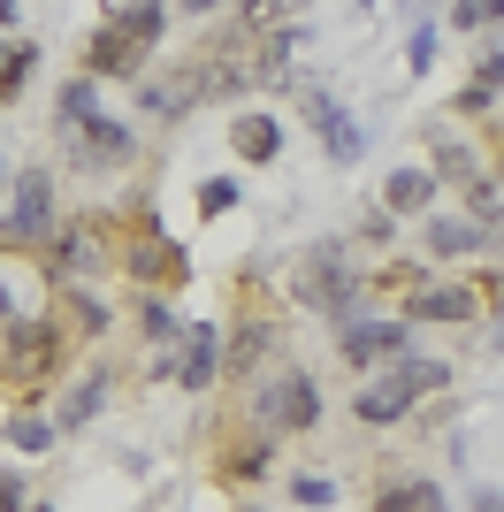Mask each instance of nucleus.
<instances>
[{"instance_id":"nucleus-1","label":"nucleus","mask_w":504,"mask_h":512,"mask_svg":"<svg viewBox=\"0 0 504 512\" xmlns=\"http://www.w3.org/2000/svg\"><path fill=\"white\" fill-rule=\"evenodd\" d=\"M367 260H359V245L352 237H321L314 253L298 260V299L314 306V314H329V321H352L359 306H367Z\"/></svg>"},{"instance_id":"nucleus-2","label":"nucleus","mask_w":504,"mask_h":512,"mask_svg":"<svg viewBox=\"0 0 504 512\" xmlns=\"http://www.w3.org/2000/svg\"><path fill=\"white\" fill-rule=\"evenodd\" d=\"M314 421H321V383L298 360H275L268 375H252L245 428H260V436H306Z\"/></svg>"},{"instance_id":"nucleus-3","label":"nucleus","mask_w":504,"mask_h":512,"mask_svg":"<svg viewBox=\"0 0 504 512\" xmlns=\"http://www.w3.org/2000/svg\"><path fill=\"white\" fill-rule=\"evenodd\" d=\"M443 383H451V367H443V360L405 352V360L375 367V375L352 390V421H359V428H390V421H405V413H413L428 390H443Z\"/></svg>"},{"instance_id":"nucleus-4","label":"nucleus","mask_w":504,"mask_h":512,"mask_svg":"<svg viewBox=\"0 0 504 512\" xmlns=\"http://www.w3.org/2000/svg\"><path fill=\"white\" fill-rule=\"evenodd\" d=\"M168 31V8H107L100 31L84 39V77H138L153 54V39Z\"/></svg>"},{"instance_id":"nucleus-5","label":"nucleus","mask_w":504,"mask_h":512,"mask_svg":"<svg viewBox=\"0 0 504 512\" xmlns=\"http://www.w3.org/2000/svg\"><path fill=\"white\" fill-rule=\"evenodd\" d=\"M62 360H69V329L54 314H23L0 329V383L39 390L46 375H62Z\"/></svg>"},{"instance_id":"nucleus-6","label":"nucleus","mask_w":504,"mask_h":512,"mask_svg":"<svg viewBox=\"0 0 504 512\" xmlns=\"http://www.w3.org/2000/svg\"><path fill=\"white\" fill-rule=\"evenodd\" d=\"M62 230V192H54V169H23L16 192H8V214H0V245L8 253H46Z\"/></svg>"},{"instance_id":"nucleus-7","label":"nucleus","mask_w":504,"mask_h":512,"mask_svg":"<svg viewBox=\"0 0 504 512\" xmlns=\"http://www.w3.org/2000/svg\"><path fill=\"white\" fill-rule=\"evenodd\" d=\"M390 283L405 291L398 321H482L489 314V283L428 276V268H390Z\"/></svg>"},{"instance_id":"nucleus-8","label":"nucleus","mask_w":504,"mask_h":512,"mask_svg":"<svg viewBox=\"0 0 504 512\" xmlns=\"http://www.w3.org/2000/svg\"><path fill=\"white\" fill-rule=\"evenodd\" d=\"M336 352H344L359 375H375V367H390V360H405V352H413V321L367 314V306H359L352 321H336Z\"/></svg>"},{"instance_id":"nucleus-9","label":"nucleus","mask_w":504,"mask_h":512,"mask_svg":"<svg viewBox=\"0 0 504 512\" xmlns=\"http://www.w3.org/2000/svg\"><path fill=\"white\" fill-rule=\"evenodd\" d=\"M107 222H92V214H77V222H62L54 230V245H46V276L54 283H92L107 268Z\"/></svg>"},{"instance_id":"nucleus-10","label":"nucleus","mask_w":504,"mask_h":512,"mask_svg":"<svg viewBox=\"0 0 504 512\" xmlns=\"http://www.w3.org/2000/svg\"><path fill=\"white\" fill-rule=\"evenodd\" d=\"M123 276H130V283H146L153 299H161L168 283H184V276H191V260L176 253L161 230H153V214H138V237L123 245Z\"/></svg>"},{"instance_id":"nucleus-11","label":"nucleus","mask_w":504,"mask_h":512,"mask_svg":"<svg viewBox=\"0 0 504 512\" xmlns=\"http://www.w3.org/2000/svg\"><path fill=\"white\" fill-rule=\"evenodd\" d=\"M168 383H184V390H214L222 383V329L214 321H184V337H176V352L161 360Z\"/></svg>"},{"instance_id":"nucleus-12","label":"nucleus","mask_w":504,"mask_h":512,"mask_svg":"<svg viewBox=\"0 0 504 512\" xmlns=\"http://www.w3.org/2000/svg\"><path fill=\"white\" fill-rule=\"evenodd\" d=\"M420 253L428 260H474V253H497V230H489L482 214H428V222H420Z\"/></svg>"},{"instance_id":"nucleus-13","label":"nucleus","mask_w":504,"mask_h":512,"mask_svg":"<svg viewBox=\"0 0 504 512\" xmlns=\"http://www.w3.org/2000/svg\"><path fill=\"white\" fill-rule=\"evenodd\" d=\"M62 146L77 169H123L130 153H138V130L123 123V115H92L84 130H62Z\"/></svg>"},{"instance_id":"nucleus-14","label":"nucleus","mask_w":504,"mask_h":512,"mask_svg":"<svg viewBox=\"0 0 504 512\" xmlns=\"http://www.w3.org/2000/svg\"><path fill=\"white\" fill-rule=\"evenodd\" d=\"M275 344H283V329H275L268 314H245L230 337H222V375H245V383H252V375H268Z\"/></svg>"},{"instance_id":"nucleus-15","label":"nucleus","mask_w":504,"mask_h":512,"mask_svg":"<svg viewBox=\"0 0 504 512\" xmlns=\"http://www.w3.org/2000/svg\"><path fill=\"white\" fill-rule=\"evenodd\" d=\"M428 176H436L443 192H482V184H489V161L466 146L459 130H428Z\"/></svg>"},{"instance_id":"nucleus-16","label":"nucleus","mask_w":504,"mask_h":512,"mask_svg":"<svg viewBox=\"0 0 504 512\" xmlns=\"http://www.w3.org/2000/svg\"><path fill=\"white\" fill-rule=\"evenodd\" d=\"M306 115H314L321 153H329V161H359V153H367V130H359V115L336 100V92H314V85H306Z\"/></svg>"},{"instance_id":"nucleus-17","label":"nucleus","mask_w":504,"mask_h":512,"mask_svg":"<svg viewBox=\"0 0 504 512\" xmlns=\"http://www.w3.org/2000/svg\"><path fill=\"white\" fill-rule=\"evenodd\" d=\"M298 46H306V31H298V23H283V16H268L260 31H252V77H291Z\"/></svg>"},{"instance_id":"nucleus-18","label":"nucleus","mask_w":504,"mask_h":512,"mask_svg":"<svg viewBox=\"0 0 504 512\" xmlns=\"http://www.w3.org/2000/svg\"><path fill=\"white\" fill-rule=\"evenodd\" d=\"M436 176L428 169H390V184H382V214H390V222H398V214H420V222H428V214H436Z\"/></svg>"},{"instance_id":"nucleus-19","label":"nucleus","mask_w":504,"mask_h":512,"mask_svg":"<svg viewBox=\"0 0 504 512\" xmlns=\"http://www.w3.org/2000/svg\"><path fill=\"white\" fill-rule=\"evenodd\" d=\"M268 467H275V436H260V428H237L230 444H222V474L230 482H260Z\"/></svg>"},{"instance_id":"nucleus-20","label":"nucleus","mask_w":504,"mask_h":512,"mask_svg":"<svg viewBox=\"0 0 504 512\" xmlns=\"http://www.w3.org/2000/svg\"><path fill=\"white\" fill-rule=\"evenodd\" d=\"M107 398H115V367H84L77 390H62V428H84Z\"/></svg>"},{"instance_id":"nucleus-21","label":"nucleus","mask_w":504,"mask_h":512,"mask_svg":"<svg viewBox=\"0 0 504 512\" xmlns=\"http://www.w3.org/2000/svg\"><path fill=\"white\" fill-rule=\"evenodd\" d=\"M69 329V337H107V321H115V306L107 299H92L84 283H69V299H62V314H54Z\"/></svg>"},{"instance_id":"nucleus-22","label":"nucleus","mask_w":504,"mask_h":512,"mask_svg":"<svg viewBox=\"0 0 504 512\" xmlns=\"http://www.w3.org/2000/svg\"><path fill=\"white\" fill-rule=\"evenodd\" d=\"M230 146H237V161H275V153H283V130H275V115H237Z\"/></svg>"},{"instance_id":"nucleus-23","label":"nucleus","mask_w":504,"mask_h":512,"mask_svg":"<svg viewBox=\"0 0 504 512\" xmlns=\"http://www.w3.org/2000/svg\"><path fill=\"white\" fill-rule=\"evenodd\" d=\"M375 512H451V497H443L436 482H390V490L375 497Z\"/></svg>"},{"instance_id":"nucleus-24","label":"nucleus","mask_w":504,"mask_h":512,"mask_svg":"<svg viewBox=\"0 0 504 512\" xmlns=\"http://www.w3.org/2000/svg\"><path fill=\"white\" fill-rule=\"evenodd\" d=\"M54 115H62V130H84L92 115H100V85H92V77L77 69V77L62 85V100H54Z\"/></svg>"},{"instance_id":"nucleus-25","label":"nucleus","mask_w":504,"mask_h":512,"mask_svg":"<svg viewBox=\"0 0 504 512\" xmlns=\"http://www.w3.org/2000/svg\"><path fill=\"white\" fill-rule=\"evenodd\" d=\"M497 92H504V46H497V54H482V62H474V85L459 92V115H482V107L497 100Z\"/></svg>"},{"instance_id":"nucleus-26","label":"nucleus","mask_w":504,"mask_h":512,"mask_svg":"<svg viewBox=\"0 0 504 512\" xmlns=\"http://www.w3.org/2000/svg\"><path fill=\"white\" fill-rule=\"evenodd\" d=\"M130 314H138V337H153V344H168V352H176L184 321H176V306H168V299H153V291H146V299L130 306Z\"/></svg>"},{"instance_id":"nucleus-27","label":"nucleus","mask_w":504,"mask_h":512,"mask_svg":"<svg viewBox=\"0 0 504 512\" xmlns=\"http://www.w3.org/2000/svg\"><path fill=\"white\" fill-rule=\"evenodd\" d=\"M31 69H39V46H31V39H16V46H8V62H0V100H23Z\"/></svg>"},{"instance_id":"nucleus-28","label":"nucleus","mask_w":504,"mask_h":512,"mask_svg":"<svg viewBox=\"0 0 504 512\" xmlns=\"http://www.w3.org/2000/svg\"><path fill=\"white\" fill-rule=\"evenodd\" d=\"M451 23L459 31H489V23H504V0H466V8H451Z\"/></svg>"},{"instance_id":"nucleus-29","label":"nucleus","mask_w":504,"mask_h":512,"mask_svg":"<svg viewBox=\"0 0 504 512\" xmlns=\"http://www.w3.org/2000/svg\"><path fill=\"white\" fill-rule=\"evenodd\" d=\"M329 497H336V482H329V474H298V482H291V505H306V512H321Z\"/></svg>"},{"instance_id":"nucleus-30","label":"nucleus","mask_w":504,"mask_h":512,"mask_svg":"<svg viewBox=\"0 0 504 512\" xmlns=\"http://www.w3.org/2000/svg\"><path fill=\"white\" fill-rule=\"evenodd\" d=\"M237 207V176H207L199 184V214H230Z\"/></svg>"},{"instance_id":"nucleus-31","label":"nucleus","mask_w":504,"mask_h":512,"mask_svg":"<svg viewBox=\"0 0 504 512\" xmlns=\"http://www.w3.org/2000/svg\"><path fill=\"white\" fill-rule=\"evenodd\" d=\"M436 39H443L436 23H413V39H405V62H413V69H428V62H436Z\"/></svg>"},{"instance_id":"nucleus-32","label":"nucleus","mask_w":504,"mask_h":512,"mask_svg":"<svg viewBox=\"0 0 504 512\" xmlns=\"http://www.w3.org/2000/svg\"><path fill=\"white\" fill-rule=\"evenodd\" d=\"M8 436H16V451H46V444H54V428H46V421H8Z\"/></svg>"},{"instance_id":"nucleus-33","label":"nucleus","mask_w":504,"mask_h":512,"mask_svg":"<svg viewBox=\"0 0 504 512\" xmlns=\"http://www.w3.org/2000/svg\"><path fill=\"white\" fill-rule=\"evenodd\" d=\"M390 230H398V222H390V214H382V207H367V222H359V237H367V245H390Z\"/></svg>"},{"instance_id":"nucleus-34","label":"nucleus","mask_w":504,"mask_h":512,"mask_svg":"<svg viewBox=\"0 0 504 512\" xmlns=\"http://www.w3.org/2000/svg\"><path fill=\"white\" fill-rule=\"evenodd\" d=\"M23 497H31V490H23V474H0V512H23Z\"/></svg>"},{"instance_id":"nucleus-35","label":"nucleus","mask_w":504,"mask_h":512,"mask_svg":"<svg viewBox=\"0 0 504 512\" xmlns=\"http://www.w3.org/2000/svg\"><path fill=\"white\" fill-rule=\"evenodd\" d=\"M474 512H504V490H489V497H474Z\"/></svg>"},{"instance_id":"nucleus-36","label":"nucleus","mask_w":504,"mask_h":512,"mask_svg":"<svg viewBox=\"0 0 504 512\" xmlns=\"http://www.w3.org/2000/svg\"><path fill=\"white\" fill-rule=\"evenodd\" d=\"M489 344H497V352H504V321H497V337H489Z\"/></svg>"},{"instance_id":"nucleus-37","label":"nucleus","mask_w":504,"mask_h":512,"mask_svg":"<svg viewBox=\"0 0 504 512\" xmlns=\"http://www.w3.org/2000/svg\"><path fill=\"white\" fill-rule=\"evenodd\" d=\"M497 161H504V130H497Z\"/></svg>"},{"instance_id":"nucleus-38","label":"nucleus","mask_w":504,"mask_h":512,"mask_svg":"<svg viewBox=\"0 0 504 512\" xmlns=\"http://www.w3.org/2000/svg\"><path fill=\"white\" fill-rule=\"evenodd\" d=\"M0 62H8V39H0Z\"/></svg>"}]
</instances>
